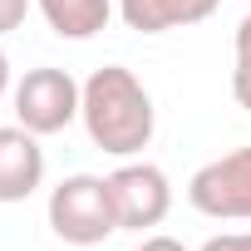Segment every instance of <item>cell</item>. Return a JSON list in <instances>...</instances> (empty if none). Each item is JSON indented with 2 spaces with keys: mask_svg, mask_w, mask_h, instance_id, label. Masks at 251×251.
<instances>
[{
  "mask_svg": "<svg viewBox=\"0 0 251 251\" xmlns=\"http://www.w3.org/2000/svg\"><path fill=\"white\" fill-rule=\"evenodd\" d=\"M79 118H84L89 143L99 153H108V158H133L158 133L153 94L143 89V79L133 69H123V64H103V69H94L84 79Z\"/></svg>",
  "mask_w": 251,
  "mask_h": 251,
  "instance_id": "cell-1",
  "label": "cell"
},
{
  "mask_svg": "<svg viewBox=\"0 0 251 251\" xmlns=\"http://www.w3.org/2000/svg\"><path fill=\"white\" fill-rule=\"evenodd\" d=\"M50 231L69 246H99L118 231V212H113V192L108 177L94 173H74L50 192Z\"/></svg>",
  "mask_w": 251,
  "mask_h": 251,
  "instance_id": "cell-2",
  "label": "cell"
},
{
  "mask_svg": "<svg viewBox=\"0 0 251 251\" xmlns=\"http://www.w3.org/2000/svg\"><path fill=\"white\" fill-rule=\"evenodd\" d=\"M79 103H84V84L69 69H54V64L25 69V79L15 84V118L40 138L64 133L79 118Z\"/></svg>",
  "mask_w": 251,
  "mask_h": 251,
  "instance_id": "cell-3",
  "label": "cell"
},
{
  "mask_svg": "<svg viewBox=\"0 0 251 251\" xmlns=\"http://www.w3.org/2000/svg\"><path fill=\"white\" fill-rule=\"evenodd\" d=\"M187 202L212 222H251V148H231L202 163L187 182Z\"/></svg>",
  "mask_w": 251,
  "mask_h": 251,
  "instance_id": "cell-4",
  "label": "cell"
},
{
  "mask_svg": "<svg viewBox=\"0 0 251 251\" xmlns=\"http://www.w3.org/2000/svg\"><path fill=\"white\" fill-rule=\"evenodd\" d=\"M118 231H148L173 212V182L158 163H123L108 173Z\"/></svg>",
  "mask_w": 251,
  "mask_h": 251,
  "instance_id": "cell-5",
  "label": "cell"
},
{
  "mask_svg": "<svg viewBox=\"0 0 251 251\" xmlns=\"http://www.w3.org/2000/svg\"><path fill=\"white\" fill-rule=\"evenodd\" d=\"M45 182V148L25 123H0V202H25Z\"/></svg>",
  "mask_w": 251,
  "mask_h": 251,
  "instance_id": "cell-6",
  "label": "cell"
},
{
  "mask_svg": "<svg viewBox=\"0 0 251 251\" xmlns=\"http://www.w3.org/2000/svg\"><path fill=\"white\" fill-rule=\"evenodd\" d=\"M222 0H118V15L138 35H168V30H187L202 25L207 15H217Z\"/></svg>",
  "mask_w": 251,
  "mask_h": 251,
  "instance_id": "cell-7",
  "label": "cell"
},
{
  "mask_svg": "<svg viewBox=\"0 0 251 251\" xmlns=\"http://www.w3.org/2000/svg\"><path fill=\"white\" fill-rule=\"evenodd\" d=\"M35 10L59 40H94L113 20V0H35Z\"/></svg>",
  "mask_w": 251,
  "mask_h": 251,
  "instance_id": "cell-8",
  "label": "cell"
},
{
  "mask_svg": "<svg viewBox=\"0 0 251 251\" xmlns=\"http://www.w3.org/2000/svg\"><path fill=\"white\" fill-rule=\"evenodd\" d=\"M231 99L251 113V10L236 25V69H231Z\"/></svg>",
  "mask_w": 251,
  "mask_h": 251,
  "instance_id": "cell-9",
  "label": "cell"
},
{
  "mask_svg": "<svg viewBox=\"0 0 251 251\" xmlns=\"http://www.w3.org/2000/svg\"><path fill=\"white\" fill-rule=\"evenodd\" d=\"M30 5H35V0H0V35L20 30V25H25V15H30Z\"/></svg>",
  "mask_w": 251,
  "mask_h": 251,
  "instance_id": "cell-10",
  "label": "cell"
},
{
  "mask_svg": "<svg viewBox=\"0 0 251 251\" xmlns=\"http://www.w3.org/2000/svg\"><path fill=\"white\" fill-rule=\"evenodd\" d=\"M197 251H251V231H222V236H207Z\"/></svg>",
  "mask_w": 251,
  "mask_h": 251,
  "instance_id": "cell-11",
  "label": "cell"
},
{
  "mask_svg": "<svg viewBox=\"0 0 251 251\" xmlns=\"http://www.w3.org/2000/svg\"><path fill=\"white\" fill-rule=\"evenodd\" d=\"M133 251H187V246H182L177 236H143Z\"/></svg>",
  "mask_w": 251,
  "mask_h": 251,
  "instance_id": "cell-12",
  "label": "cell"
},
{
  "mask_svg": "<svg viewBox=\"0 0 251 251\" xmlns=\"http://www.w3.org/2000/svg\"><path fill=\"white\" fill-rule=\"evenodd\" d=\"M10 94V59H5V50H0V99Z\"/></svg>",
  "mask_w": 251,
  "mask_h": 251,
  "instance_id": "cell-13",
  "label": "cell"
}]
</instances>
